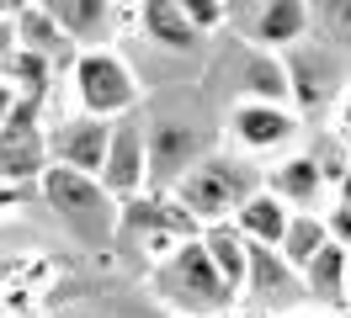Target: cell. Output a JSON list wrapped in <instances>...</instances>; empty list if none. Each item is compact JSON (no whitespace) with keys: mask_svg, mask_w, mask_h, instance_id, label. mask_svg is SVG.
Here are the masks:
<instances>
[{"mask_svg":"<svg viewBox=\"0 0 351 318\" xmlns=\"http://www.w3.org/2000/svg\"><path fill=\"white\" fill-rule=\"evenodd\" d=\"M43 196L80 244H107L112 233H117V202H112V191L101 186L96 175H86V170L48 165L43 170Z\"/></svg>","mask_w":351,"mask_h":318,"instance_id":"cell-1","label":"cell"},{"mask_svg":"<svg viewBox=\"0 0 351 318\" xmlns=\"http://www.w3.org/2000/svg\"><path fill=\"white\" fill-rule=\"evenodd\" d=\"M69 96H75V111L80 117H123L133 101H138V80L123 53L112 48H86L69 59Z\"/></svg>","mask_w":351,"mask_h":318,"instance_id":"cell-2","label":"cell"},{"mask_svg":"<svg viewBox=\"0 0 351 318\" xmlns=\"http://www.w3.org/2000/svg\"><path fill=\"white\" fill-rule=\"evenodd\" d=\"M250 170L229 165V159H202V165L181 170L176 175V207L186 217H202V223H219L223 212H234L250 196Z\"/></svg>","mask_w":351,"mask_h":318,"instance_id":"cell-3","label":"cell"},{"mask_svg":"<svg viewBox=\"0 0 351 318\" xmlns=\"http://www.w3.org/2000/svg\"><path fill=\"white\" fill-rule=\"evenodd\" d=\"M48 170V138L38 133V96H16L11 117L0 122V181L22 186Z\"/></svg>","mask_w":351,"mask_h":318,"instance_id":"cell-4","label":"cell"},{"mask_svg":"<svg viewBox=\"0 0 351 318\" xmlns=\"http://www.w3.org/2000/svg\"><path fill=\"white\" fill-rule=\"evenodd\" d=\"M112 196H133V191L149 181V148H144V133L138 122H112L107 138V159H101V175H96Z\"/></svg>","mask_w":351,"mask_h":318,"instance_id":"cell-5","label":"cell"},{"mask_svg":"<svg viewBox=\"0 0 351 318\" xmlns=\"http://www.w3.org/2000/svg\"><path fill=\"white\" fill-rule=\"evenodd\" d=\"M107 138H112V122L101 117H69L59 133H53V159L69 170H86V175H101V159H107Z\"/></svg>","mask_w":351,"mask_h":318,"instance_id":"cell-6","label":"cell"},{"mask_svg":"<svg viewBox=\"0 0 351 318\" xmlns=\"http://www.w3.org/2000/svg\"><path fill=\"white\" fill-rule=\"evenodd\" d=\"M293 133H298V117H293L282 101H245L240 111H234V138H240L250 154H271V148H282Z\"/></svg>","mask_w":351,"mask_h":318,"instance_id":"cell-7","label":"cell"},{"mask_svg":"<svg viewBox=\"0 0 351 318\" xmlns=\"http://www.w3.org/2000/svg\"><path fill=\"white\" fill-rule=\"evenodd\" d=\"M165 276L181 287V297H186L192 308H213V302H223V297L234 292V287L213 271V260H208L202 244H181V250L171 254V271H165Z\"/></svg>","mask_w":351,"mask_h":318,"instance_id":"cell-8","label":"cell"},{"mask_svg":"<svg viewBox=\"0 0 351 318\" xmlns=\"http://www.w3.org/2000/svg\"><path fill=\"white\" fill-rule=\"evenodd\" d=\"M287 217L293 212H287V202L277 191H250L234 207V228H240V239H256V244H282Z\"/></svg>","mask_w":351,"mask_h":318,"instance_id":"cell-9","label":"cell"},{"mask_svg":"<svg viewBox=\"0 0 351 318\" xmlns=\"http://www.w3.org/2000/svg\"><path fill=\"white\" fill-rule=\"evenodd\" d=\"M138 27H144L160 48H176V53H192V48L202 42V32L181 16L176 0H138Z\"/></svg>","mask_w":351,"mask_h":318,"instance_id":"cell-10","label":"cell"},{"mask_svg":"<svg viewBox=\"0 0 351 318\" xmlns=\"http://www.w3.org/2000/svg\"><path fill=\"white\" fill-rule=\"evenodd\" d=\"M16 42H22L27 53H38V59H75V42L64 38V27L48 16V5L38 0V5H27L22 16H16Z\"/></svg>","mask_w":351,"mask_h":318,"instance_id":"cell-11","label":"cell"},{"mask_svg":"<svg viewBox=\"0 0 351 318\" xmlns=\"http://www.w3.org/2000/svg\"><path fill=\"white\" fill-rule=\"evenodd\" d=\"M308 32V0H266L256 16V42L266 48H293Z\"/></svg>","mask_w":351,"mask_h":318,"instance_id":"cell-12","label":"cell"},{"mask_svg":"<svg viewBox=\"0 0 351 318\" xmlns=\"http://www.w3.org/2000/svg\"><path fill=\"white\" fill-rule=\"evenodd\" d=\"M48 16L64 27L69 42H96L107 38V16H112V0H43Z\"/></svg>","mask_w":351,"mask_h":318,"instance_id":"cell-13","label":"cell"},{"mask_svg":"<svg viewBox=\"0 0 351 318\" xmlns=\"http://www.w3.org/2000/svg\"><path fill=\"white\" fill-rule=\"evenodd\" d=\"M144 148H149V175H176V170L197 154V138H192L186 127H176V122H160Z\"/></svg>","mask_w":351,"mask_h":318,"instance_id":"cell-14","label":"cell"},{"mask_svg":"<svg viewBox=\"0 0 351 318\" xmlns=\"http://www.w3.org/2000/svg\"><path fill=\"white\" fill-rule=\"evenodd\" d=\"M202 250H208L213 271H219L229 287H240V281H245V271H250V254H245L240 228H213L208 239H202Z\"/></svg>","mask_w":351,"mask_h":318,"instance_id":"cell-15","label":"cell"},{"mask_svg":"<svg viewBox=\"0 0 351 318\" xmlns=\"http://www.w3.org/2000/svg\"><path fill=\"white\" fill-rule=\"evenodd\" d=\"M325 244H330V228L319 223V217H287V233H282L277 250H282L287 265H308Z\"/></svg>","mask_w":351,"mask_h":318,"instance_id":"cell-16","label":"cell"},{"mask_svg":"<svg viewBox=\"0 0 351 318\" xmlns=\"http://www.w3.org/2000/svg\"><path fill=\"white\" fill-rule=\"evenodd\" d=\"M0 69H5V85H16V96H43V85H48V59H38V53L16 48V53L0 64Z\"/></svg>","mask_w":351,"mask_h":318,"instance_id":"cell-17","label":"cell"},{"mask_svg":"<svg viewBox=\"0 0 351 318\" xmlns=\"http://www.w3.org/2000/svg\"><path fill=\"white\" fill-rule=\"evenodd\" d=\"M314 191H319V165L314 159H287L277 170V196L282 202H308Z\"/></svg>","mask_w":351,"mask_h":318,"instance_id":"cell-18","label":"cell"},{"mask_svg":"<svg viewBox=\"0 0 351 318\" xmlns=\"http://www.w3.org/2000/svg\"><path fill=\"white\" fill-rule=\"evenodd\" d=\"M325 21V38L351 48V0H308V21Z\"/></svg>","mask_w":351,"mask_h":318,"instance_id":"cell-19","label":"cell"},{"mask_svg":"<svg viewBox=\"0 0 351 318\" xmlns=\"http://www.w3.org/2000/svg\"><path fill=\"white\" fill-rule=\"evenodd\" d=\"M304 271L314 276V287H319V292H330V287L341 281V239H330V244L314 254V260H308Z\"/></svg>","mask_w":351,"mask_h":318,"instance_id":"cell-20","label":"cell"},{"mask_svg":"<svg viewBox=\"0 0 351 318\" xmlns=\"http://www.w3.org/2000/svg\"><path fill=\"white\" fill-rule=\"evenodd\" d=\"M176 5H181V16L192 21L197 32H213L223 21V0H176Z\"/></svg>","mask_w":351,"mask_h":318,"instance_id":"cell-21","label":"cell"},{"mask_svg":"<svg viewBox=\"0 0 351 318\" xmlns=\"http://www.w3.org/2000/svg\"><path fill=\"white\" fill-rule=\"evenodd\" d=\"M16 48H22V42H16V21H5V16H0V64L11 59Z\"/></svg>","mask_w":351,"mask_h":318,"instance_id":"cell-22","label":"cell"},{"mask_svg":"<svg viewBox=\"0 0 351 318\" xmlns=\"http://www.w3.org/2000/svg\"><path fill=\"white\" fill-rule=\"evenodd\" d=\"M11 106H16V85H5V80H0V122L11 117Z\"/></svg>","mask_w":351,"mask_h":318,"instance_id":"cell-23","label":"cell"},{"mask_svg":"<svg viewBox=\"0 0 351 318\" xmlns=\"http://www.w3.org/2000/svg\"><path fill=\"white\" fill-rule=\"evenodd\" d=\"M11 202H16V186H5V181H0V207H11Z\"/></svg>","mask_w":351,"mask_h":318,"instance_id":"cell-24","label":"cell"},{"mask_svg":"<svg viewBox=\"0 0 351 318\" xmlns=\"http://www.w3.org/2000/svg\"><path fill=\"white\" fill-rule=\"evenodd\" d=\"M341 117H346V127H351V96H346V106H341Z\"/></svg>","mask_w":351,"mask_h":318,"instance_id":"cell-25","label":"cell"}]
</instances>
